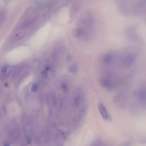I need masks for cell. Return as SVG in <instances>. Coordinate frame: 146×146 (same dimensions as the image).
<instances>
[{
    "mask_svg": "<svg viewBox=\"0 0 146 146\" xmlns=\"http://www.w3.org/2000/svg\"><path fill=\"white\" fill-rule=\"evenodd\" d=\"M7 71V68L5 66H4L3 67L2 69V73L3 75L5 74Z\"/></svg>",
    "mask_w": 146,
    "mask_h": 146,
    "instance_id": "4fadbf2b",
    "label": "cell"
},
{
    "mask_svg": "<svg viewBox=\"0 0 146 146\" xmlns=\"http://www.w3.org/2000/svg\"><path fill=\"white\" fill-rule=\"evenodd\" d=\"M72 35L78 38H82L86 34L85 31L83 29L78 28L74 29L72 32Z\"/></svg>",
    "mask_w": 146,
    "mask_h": 146,
    "instance_id": "3957f363",
    "label": "cell"
},
{
    "mask_svg": "<svg viewBox=\"0 0 146 146\" xmlns=\"http://www.w3.org/2000/svg\"><path fill=\"white\" fill-rule=\"evenodd\" d=\"M81 101V97L79 95H76L74 98V106L78 107L80 104Z\"/></svg>",
    "mask_w": 146,
    "mask_h": 146,
    "instance_id": "ba28073f",
    "label": "cell"
},
{
    "mask_svg": "<svg viewBox=\"0 0 146 146\" xmlns=\"http://www.w3.org/2000/svg\"><path fill=\"white\" fill-rule=\"evenodd\" d=\"M78 66L76 63H74L71 65L69 68L70 72L72 73H76L78 71Z\"/></svg>",
    "mask_w": 146,
    "mask_h": 146,
    "instance_id": "52a82bcc",
    "label": "cell"
},
{
    "mask_svg": "<svg viewBox=\"0 0 146 146\" xmlns=\"http://www.w3.org/2000/svg\"><path fill=\"white\" fill-rule=\"evenodd\" d=\"M72 5L71 10V16H74L78 9V7L77 4L75 3Z\"/></svg>",
    "mask_w": 146,
    "mask_h": 146,
    "instance_id": "9c48e42d",
    "label": "cell"
},
{
    "mask_svg": "<svg viewBox=\"0 0 146 146\" xmlns=\"http://www.w3.org/2000/svg\"><path fill=\"white\" fill-rule=\"evenodd\" d=\"M100 83L103 88L108 90L112 89L115 86L114 81L110 76L102 77L100 79Z\"/></svg>",
    "mask_w": 146,
    "mask_h": 146,
    "instance_id": "6da1fadb",
    "label": "cell"
},
{
    "mask_svg": "<svg viewBox=\"0 0 146 146\" xmlns=\"http://www.w3.org/2000/svg\"><path fill=\"white\" fill-rule=\"evenodd\" d=\"M62 87L65 92L67 93L69 92V88L67 84L65 83H63L62 85Z\"/></svg>",
    "mask_w": 146,
    "mask_h": 146,
    "instance_id": "30bf717a",
    "label": "cell"
},
{
    "mask_svg": "<svg viewBox=\"0 0 146 146\" xmlns=\"http://www.w3.org/2000/svg\"><path fill=\"white\" fill-rule=\"evenodd\" d=\"M97 143H96L95 145L94 144V145L93 146H102H102H101V144H99V143H98V144H97Z\"/></svg>",
    "mask_w": 146,
    "mask_h": 146,
    "instance_id": "5bb4252c",
    "label": "cell"
},
{
    "mask_svg": "<svg viewBox=\"0 0 146 146\" xmlns=\"http://www.w3.org/2000/svg\"><path fill=\"white\" fill-rule=\"evenodd\" d=\"M37 89V87L36 85H34L32 86L31 88V91L32 92H34L36 91Z\"/></svg>",
    "mask_w": 146,
    "mask_h": 146,
    "instance_id": "7c38bea8",
    "label": "cell"
},
{
    "mask_svg": "<svg viewBox=\"0 0 146 146\" xmlns=\"http://www.w3.org/2000/svg\"><path fill=\"white\" fill-rule=\"evenodd\" d=\"M113 55L111 53H108L104 55L103 58V61L106 64H109L113 62Z\"/></svg>",
    "mask_w": 146,
    "mask_h": 146,
    "instance_id": "5b68a950",
    "label": "cell"
},
{
    "mask_svg": "<svg viewBox=\"0 0 146 146\" xmlns=\"http://www.w3.org/2000/svg\"><path fill=\"white\" fill-rule=\"evenodd\" d=\"M134 94L139 100L146 104V91H139L135 92Z\"/></svg>",
    "mask_w": 146,
    "mask_h": 146,
    "instance_id": "277c9868",
    "label": "cell"
},
{
    "mask_svg": "<svg viewBox=\"0 0 146 146\" xmlns=\"http://www.w3.org/2000/svg\"><path fill=\"white\" fill-rule=\"evenodd\" d=\"M133 61V57L131 56H128L126 57L123 61V64L126 66H129L132 63Z\"/></svg>",
    "mask_w": 146,
    "mask_h": 146,
    "instance_id": "8992f818",
    "label": "cell"
},
{
    "mask_svg": "<svg viewBox=\"0 0 146 146\" xmlns=\"http://www.w3.org/2000/svg\"><path fill=\"white\" fill-rule=\"evenodd\" d=\"M98 107L100 113L103 119L105 121H110L111 116L104 105L100 102L99 103Z\"/></svg>",
    "mask_w": 146,
    "mask_h": 146,
    "instance_id": "7a4b0ae2",
    "label": "cell"
},
{
    "mask_svg": "<svg viewBox=\"0 0 146 146\" xmlns=\"http://www.w3.org/2000/svg\"><path fill=\"white\" fill-rule=\"evenodd\" d=\"M47 72L46 71L43 70L42 72V77L44 78H46L47 76Z\"/></svg>",
    "mask_w": 146,
    "mask_h": 146,
    "instance_id": "8fae6325",
    "label": "cell"
}]
</instances>
